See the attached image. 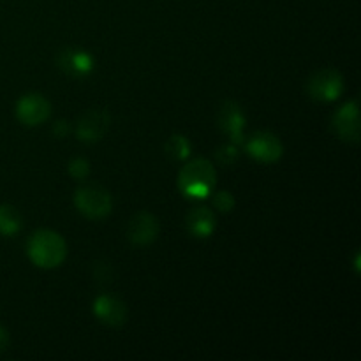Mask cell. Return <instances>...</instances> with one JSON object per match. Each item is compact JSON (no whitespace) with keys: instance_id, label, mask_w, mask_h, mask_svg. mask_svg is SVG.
<instances>
[{"instance_id":"9a60e30c","label":"cell","mask_w":361,"mask_h":361,"mask_svg":"<svg viewBox=\"0 0 361 361\" xmlns=\"http://www.w3.org/2000/svg\"><path fill=\"white\" fill-rule=\"evenodd\" d=\"M190 150H192V145L189 137L183 134H173L164 143V154L175 162H185L190 157Z\"/></svg>"},{"instance_id":"8992f818","label":"cell","mask_w":361,"mask_h":361,"mask_svg":"<svg viewBox=\"0 0 361 361\" xmlns=\"http://www.w3.org/2000/svg\"><path fill=\"white\" fill-rule=\"evenodd\" d=\"M331 129L337 134L338 140L344 143L356 145L361 137V122H360V102L358 99L345 102L342 108L335 111L331 118Z\"/></svg>"},{"instance_id":"6da1fadb","label":"cell","mask_w":361,"mask_h":361,"mask_svg":"<svg viewBox=\"0 0 361 361\" xmlns=\"http://www.w3.org/2000/svg\"><path fill=\"white\" fill-rule=\"evenodd\" d=\"M180 192L194 201L207 200L217 185V169L203 157L187 159L176 180Z\"/></svg>"},{"instance_id":"ffe728a7","label":"cell","mask_w":361,"mask_h":361,"mask_svg":"<svg viewBox=\"0 0 361 361\" xmlns=\"http://www.w3.org/2000/svg\"><path fill=\"white\" fill-rule=\"evenodd\" d=\"M9 334H7V330L4 326H0V353L6 351L7 348H9Z\"/></svg>"},{"instance_id":"4fadbf2b","label":"cell","mask_w":361,"mask_h":361,"mask_svg":"<svg viewBox=\"0 0 361 361\" xmlns=\"http://www.w3.org/2000/svg\"><path fill=\"white\" fill-rule=\"evenodd\" d=\"M187 231L196 238H210L217 229V217L208 207H196L187 214Z\"/></svg>"},{"instance_id":"ac0fdd59","label":"cell","mask_w":361,"mask_h":361,"mask_svg":"<svg viewBox=\"0 0 361 361\" xmlns=\"http://www.w3.org/2000/svg\"><path fill=\"white\" fill-rule=\"evenodd\" d=\"M238 147H236L235 143L224 145V147L217 148V152H215V159H217V162H221L222 166L235 164V162L238 161Z\"/></svg>"},{"instance_id":"d6986e66","label":"cell","mask_w":361,"mask_h":361,"mask_svg":"<svg viewBox=\"0 0 361 361\" xmlns=\"http://www.w3.org/2000/svg\"><path fill=\"white\" fill-rule=\"evenodd\" d=\"M53 133H55L56 137H66L67 134L71 133V127L66 120H59V122L53 126Z\"/></svg>"},{"instance_id":"3957f363","label":"cell","mask_w":361,"mask_h":361,"mask_svg":"<svg viewBox=\"0 0 361 361\" xmlns=\"http://www.w3.org/2000/svg\"><path fill=\"white\" fill-rule=\"evenodd\" d=\"M74 207L85 219L102 221L113 210L111 194L99 183H87L74 192Z\"/></svg>"},{"instance_id":"7a4b0ae2","label":"cell","mask_w":361,"mask_h":361,"mask_svg":"<svg viewBox=\"0 0 361 361\" xmlns=\"http://www.w3.org/2000/svg\"><path fill=\"white\" fill-rule=\"evenodd\" d=\"M28 259L42 270L59 268L67 257V243L56 231L51 229H39L32 233L27 242Z\"/></svg>"},{"instance_id":"ba28073f","label":"cell","mask_w":361,"mask_h":361,"mask_svg":"<svg viewBox=\"0 0 361 361\" xmlns=\"http://www.w3.org/2000/svg\"><path fill=\"white\" fill-rule=\"evenodd\" d=\"M51 115V102L41 94H27L18 99L16 102V118L23 126L35 127L44 123Z\"/></svg>"},{"instance_id":"277c9868","label":"cell","mask_w":361,"mask_h":361,"mask_svg":"<svg viewBox=\"0 0 361 361\" xmlns=\"http://www.w3.org/2000/svg\"><path fill=\"white\" fill-rule=\"evenodd\" d=\"M307 95L316 102H334L344 94V76L337 69H319L307 80Z\"/></svg>"},{"instance_id":"e0dca14e","label":"cell","mask_w":361,"mask_h":361,"mask_svg":"<svg viewBox=\"0 0 361 361\" xmlns=\"http://www.w3.org/2000/svg\"><path fill=\"white\" fill-rule=\"evenodd\" d=\"M212 203H214V207L217 208L221 214H229V212L235 208L236 201L229 190H217V192L212 196Z\"/></svg>"},{"instance_id":"7c38bea8","label":"cell","mask_w":361,"mask_h":361,"mask_svg":"<svg viewBox=\"0 0 361 361\" xmlns=\"http://www.w3.org/2000/svg\"><path fill=\"white\" fill-rule=\"evenodd\" d=\"M92 310H94L95 317L102 324L111 328L123 326L127 321V316H129L126 303L113 295H99L95 298Z\"/></svg>"},{"instance_id":"5b68a950","label":"cell","mask_w":361,"mask_h":361,"mask_svg":"<svg viewBox=\"0 0 361 361\" xmlns=\"http://www.w3.org/2000/svg\"><path fill=\"white\" fill-rule=\"evenodd\" d=\"M243 147L254 161L263 162V164L279 162L284 155V145L279 140V136H275L270 130L254 133L249 140L243 141Z\"/></svg>"},{"instance_id":"52a82bcc","label":"cell","mask_w":361,"mask_h":361,"mask_svg":"<svg viewBox=\"0 0 361 361\" xmlns=\"http://www.w3.org/2000/svg\"><path fill=\"white\" fill-rule=\"evenodd\" d=\"M109 126H111V115H109L108 109H87V111L78 118L76 137L88 145L97 143V141H101L102 137L106 136V133L109 130Z\"/></svg>"},{"instance_id":"30bf717a","label":"cell","mask_w":361,"mask_h":361,"mask_svg":"<svg viewBox=\"0 0 361 361\" xmlns=\"http://www.w3.org/2000/svg\"><path fill=\"white\" fill-rule=\"evenodd\" d=\"M56 67L74 80H81L92 74L95 67L94 56L81 48H63L56 55Z\"/></svg>"},{"instance_id":"9c48e42d","label":"cell","mask_w":361,"mask_h":361,"mask_svg":"<svg viewBox=\"0 0 361 361\" xmlns=\"http://www.w3.org/2000/svg\"><path fill=\"white\" fill-rule=\"evenodd\" d=\"M217 122L222 133L235 143L236 147L243 145L245 141V115L238 102L224 101L219 108Z\"/></svg>"},{"instance_id":"5bb4252c","label":"cell","mask_w":361,"mask_h":361,"mask_svg":"<svg viewBox=\"0 0 361 361\" xmlns=\"http://www.w3.org/2000/svg\"><path fill=\"white\" fill-rule=\"evenodd\" d=\"M23 228V217L13 204H0V235L16 236Z\"/></svg>"},{"instance_id":"2e32d148","label":"cell","mask_w":361,"mask_h":361,"mask_svg":"<svg viewBox=\"0 0 361 361\" xmlns=\"http://www.w3.org/2000/svg\"><path fill=\"white\" fill-rule=\"evenodd\" d=\"M90 171H92L90 162H88L85 157L71 159L69 166H67V173H69L74 180H78V182H83V180H87V176L90 175Z\"/></svg>"},{"instance_id":"8fae6325","label":"cell","mask_w":361,"mask_h":361,"mask_svg":"<svg viewBox=\"0 0 361 361\" xmlns=\"http://www.w3.org/2000/svg\"><path fill=\"white\" fill-rule=\"evenodd\" d=\"M159 233H161L159 219L150 212H140L133 215L127 224V238L136 247L152 245L157 240Z\"/></svg>"}]
</instances>
